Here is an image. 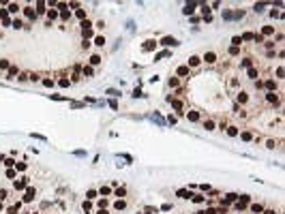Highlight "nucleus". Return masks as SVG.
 I'll return each mask as SVG.
<instances>
[{
	"instance_id": "obj_28",
	"label": "nucleus",
	"mask_w": 285,
	"mask_h": 214,
	"mask_svg": "<svg viewBox=\"0 0 285 214\" xmlns=\"http://www.w3.org/2000/svg\"><path fill=\"white\" fill-rule=\"evenodd\" d=\"M95 45L97 47H103V45H105V36H101V34L95 36Z\"/></svg>"
},
{
	"instance_id": "obj_45",
	"label": "nucleus",
	"mask_w": 285,
	"mask_h": 214,
	"mask_svg": "<svg viewBox=\"0 0 285 214\" xmlns=\"http://www.w3.org/2000/svg\"><path fill=\"white\" fill-rule=\"evenodd\" d=\"M97 191H88V193H86V197H88V199H97Z\"/></svg>"
},
{
	"instance_id": "obj_36",
	"label": "nucleus",
	"mask_w": 285,
	"mask_h": 214,
	"mask_svg": "<svg viewBox=\"0 0 285 214\" xmlns=\"http://www.w3.org/2000/svg\"><path fill=\"white\" fill-rule=\"evenodd\" d=\"M232 45H234V47H240V45H242V39H240V36H234V39H232Z\"/></svg>"
},
{
	"instance_id": "obj_51",
	"label": "nucleus",
	"mask_w": 285,
	"mask_h": 214,
	"mask_svg": "<svg viewBox=\"0 0 285 214\" xmlns=\"http://www.w3.org/2000/svg\"><path fill=\"white\" fill-rule=\"evenodd\" d=\"M56 7H58L60 11H67V2H58V4H56Z\"/></svg>"
},
{
	"instance_id": "obj_9",
	"label": "nucleus",
	"mask_w": 285,
	"mask_h": 214,
	"mask_svg": "<svg viewBox=\"0 0 285 214\" xmlns=\"http://www.w3.org/2000/svg\"><path fill=\"white\" fill-rule=\"evenodd\" d=\"M195 7H197L195 2H187V4H184V9H182V11H184V15H193Z\"/></svg>"
},
{
	"instance_id": "obj_5",
	"label": "nucleus",
	"mask_w": 285,
	"mask_h": 214,
	"mask_svg": "<svg viewBox=\"0 0 285 214\" xmlns=\"http://www.w3.org/2000/svg\"><path fill=\"white\" fill-rule=\"evenodd\" d=\"M262 88H266L268 92H277V81L275 79H266L264 84H262Z\"/></svg>"
},
{
	"instance_id": "obj_3",
	"label": "nucleus",
	"mask_w": 285,
	"mask_h": 214,
	"mask_svg": "<svg viewBox=\"0 0 285 214\" xmlns=\"http://www.w3.org/2000/svg\"><path fill=\"white\" fill-rule=\"evenodd\" d=\"M15 191H26V186H28V178H19V180H15Z\"/></svg>"
},
{
	"instance_id": "obj_38",
	"label": "nucleus",
	"mask_w": 285,
	"mask_h": 214,
	"mask_svg": "<svg viewBox=\"0 0 285 214\" xmlns=\"http://www.w3.org/2000/svg\"><path fill=\"white\" fill-rule=\"evenodd\" d=\"M124 195H127V189H124V186L116 189V197H124Z\"/></svg>"
},
{
	"instance_id": "obj_25",
	"label": "nucleus",
	"mask_w": 285,
	"mask_h": 214,
	"mask_svg": "<svg viewBox=\"0 0 285 214\" xmlns=\"http://www.w3.org/2000/svg\"><path fill=\"white\" fill-rule=\"evenodd\" d=\"M9 67H11V62L7 58H0V71H9Z\"/></svg>"
},
{
	"instance_id": "obj_31",
	"label": "nucleus",
	"mask_w": 285,
	"mask_h": 214,
	"mask_svg": "<svg viewBox=\"0 0 285 214\" xmlns=\"http://www.w3.org/2000/svg\"><path fill=\"white\" fill-rule=\"evenodd\" d=\"M45 7H47V2H37V13H45Z\"/></svg>"
},
{
	"instance_id": "obj_29",
	"label": "nucleus",
	"mask_w": 285,
	"mask_h": 214,
	"mask_svg": "<svg viewBox=\"0 0 285 214\" xmlns=\"http://www.w3.org/2000/svg\"><path fill=\"white\" fill-rule=\"evenodd\" d=\"M114 208H116V210H124V208H127V201H124V199H118L116 204H114Z\"/></svg>"
},
{
	"instance_id": "obj_52",
	"label": "nucleus",
	"mask_w": 285,
	"mask_h": 214,
	"mask_svg": "<svg viewBox=\"0 0 285 214\" xmlns=\"http://www.w3.org/2000/svg\"><path fill=\"white\" fill-rule=\"evenodd\" d=\"M283 73H285V71H283V67H279V69H277V77L281 79V77H283Z\"/></svg>"
},
{
	"instance_id": "obj_54",
	"label": "nucleus",
	"mask_w": 285,
	"mask_h": 214,
	"mask_svg": "<svg viewBox=\"0 0 285 214\" xmlns=\"http://www.w3.org/2000/svg\"><path fill=\"white\" fill-rule=\"evenodd\" d=\"M15 165H17L19 171H24V169H26V163H15Z\"/></svg>"
},
{
	"instance_id": "obj_11",
	"label": "nucleus",
	"mask_w": 285,
	"mask_h": 214,
	"mask_svg": "<svg viewBox=\"0 0 285 214\" xmlns=\"http://www.w3.org/2000/svg\"><path fill=\"white\" fill-rule=\"evenodd\" d=\"M275 34V26H264L262 28V36H272Z\"/></svg>"
},
{
	"instance_id": "obj_2",
	"label": "nucleus",
	"mask_w": 285,
	"mask_h": 214,
	"mask_svg": "<svg viewBox=\"0 0 285 214\" xmlns=\"http://www.w3.org/2000/svg\"><path fill=\"white\" fill-rule=\"evenodd\" d=\"M161 45H165V47H176L178 41L174 39V36H163V39H161Z\"/></svg>"
},
{
	"instance_id": "obj_57",
	"label": "nucleus",
	"mask_w": 285,
	"mask_h": 214,
	"mask_svg": "<svg viewBox=\"0 0 285 214\" xmlns=\"http://www.w3.org/2000/svg\"><path fill=\"white\" fill-rule=\"evenodd\" d=\"M264 214H277L275 210H264Z\"/></svg>"
},
{
	"instance_id": "obj_33",
	"label": "nucleus",
	"mask_w": 285,
	"mask_h": 214,
	"mask_svg": "<svg viewBox=\"0 0 285 214\" xmlns=\"http://www.w3.org/2000/svg\"><path fill=\"white\" fill-rule=\"evenodd\" d=\"M204 129H206V131H215V122H212V120H206V122H204Z\"/></svg>"
},
{
	"instance_id": "obj_30",
	"label": "nucleus",
	"mask_w": 285,
	"mask_h": 214,
	"mask_svg": "<svg viewBox=\"0 0 285 214\" xmlns=\"http://www.w3.org/2000/svg\"><path fill=\"white\" fill-rule=\"evenodd\" d=\"M11 26H13V28H15V30H17V28H21V26H24V21H21L19 17H15L13 21H11Z\"/></svg>"
},
{
	"instance_id": "obj_39",
	"label": "nucleus",
	"mask_w": 285,
	"mask_h": 214,
	"mask_svg": "<svg viewBox=\"0 0 285 214\" xmlns=\"http://www.w3.org/2000/svg\"><path fill=\"white\" fill-rule=\"evenodd\" d=\"M240 39H242V41H253V32H244Z\"/></svg>"
},
{
	"instance_id": "obj_48",
	"label": "nucleus",
	"mask_w": 285,
	"mask_h": 214,
	"mask_svg": "<svg viewBox=\"0 0 285 214\" xmlns=\"http://www.w3.org/2000/svg\"><path fill=\"white\" fill-rule=\"evenodd\" d=\"M43 86H45V88H52V86H54V79H43Z\"/></svg>"
},
{
	"instance_id": "obj_56",
	"label": "nucleus",
	"mask_w": 285,
	"mask_h": 214,
	"mask_svg": "<svg viewBox=\"0 0 285 214\" xmlns=\"http://www.w3.org/2000/svg\"><path fill=\"white\" fill-rule=\"evenodd\" d=\"M97 214H109V212H107V210H105V208H101V210H99V212H97Z\"/></svg>"
},
{
	"instance_id": "obj_37",
	"label": "nucleus",
	"mask_w": 285,
	"mask_h": 214,
	"mask_svg": "<svg viewBox=\"0 0 285 214\" xmlns=\"http://www.w3.org/2000/svg\"><path fill=\"white\" fill-rule=\"evenodd\" d=\"M240 137H242L244 141H251V139H253V135H251L249 131H244V133H240Z\"/></svg>"
},
{
	"instance_id": "obj_18",
	"label": "nucleus",
	"mask_w": 285,
	"mask_h": 214,
	"mask_svg": "<svg viewBox=\"0 0 285 214\" xmlns=\"http://www.w3.org/2000/svg\"><path fill=\"white\" fill-rule=\"evenodd\" d=\"M246 75H249V79H257L259 77V71H257L255 67H251L249 71H246Z\"/></svg>"
},
{
	"instance_id": "obj_58",
	"label": "nucleus",
	"mask_w": 285,
	"mask_h": 214,
	"mask_svg": "<svg viewBox=\"0 0 285 214\" xmlns=\"http://www.w3.org/2000/svg\"><path fill=\"white\" fill-rule=\"evenodd\" d=\"M0 212H2V204H0Z\"/></svg>"
},
{
	"instance_id": "obj_23",
	"label": "nucleus",
	"mask_w": 285,
	"mask_h": 214,
	"mask_svg": "<svg viewBox=\"0 0 285 214\" xmlns=\"http://www.w3.org/2000/svg\"><path fill=\"white\" fill-rule=\"evenodd\" d=\"M19 208H21V204H13V206H9L7 214H19Z\"/></svg>"
},
{
	"instance_id": "obj_7",
	"label": "nucleus",
	"mask_w": 285,
	"mask_h": 214,
	"mask_svg": "<svg viewBox=\"0 0 285 214\" xmlns=\"http://www.w3.org/2000/svg\"><path fill=\"white\" fill-rule=\"evenodd\" d=\"M199 64H202V58H199V56H191L189 62H187V67H189V69H195V67H199Z\"/></svg>"
},
{
	"instance_id": "obj_24",
	"label": "nucleus",
	"mask_w": 285,
	"mask_h": 214,
	"mask_svg": "<svg viewBox=\"0 0 285 214\" xmlns=\"http://www.w3.org/2000/svg\"><path fill=\"white\" fill-rule=\"evenodd\" d=\"M225 131H227L229 137H236L238 135V127H234V124H232V127H225Z\"/></svg>"
},
{
	"instance_id": "obj_55",
	"label": "nucleus",
	"mask_w": 285,
	"mask_h": 214,
	"mask_svg": "<svg viewBox=\"0 0 285 214\" xmlns=\"http://www.w3.org/2000/svg\"><path fill=\"white\" fill-rule=\"evenodd\" d=\"M7 178H15V171H13V169H7Z\"/></svg>"
},
{
	"instance_id": "obj_44",
	"label": "nucleus",
	"mask_w": 285,
	"mask_h": 214,
	"mask_svg": "<svg viewBox=\"0 0 285 214\" xmlns=\"http://www.w3.org/2000/svg\"><path fill=\"white\" fill-rule=\"evenodd\" d=\"M58 84H60V86H62V88H69V84H71V81H69L67 77H62V79H60V81H58Z\"/></svg>"
},
{
	"instance_id": "obj_14",
	"label": "nucleus",
	"mask_w": 285,
	"mask_h": 214,
	"mask_svg": "<svg viewBox=\"0 0 285 214\" xmlns=\"http://www.w3.org/2000/svg\"><path fill=\"white\" fill-rule=\"evenodd\" d=\"M236 199H238V195H236V193H229V195H225V199H223V206H227V204H234Z\"/></svg>"
},
{
	"instance_id": "obj_8",
	"label": "nucleus",
	"mask_w": 285,
	"mask_h": 214,
	"mask_svg": "<svg viewBox=\"0 0 285 214\" xmlns=\"http://www.w3.org/2000/svg\"><path fill=\"white\" fill-rule=\"evenodd\" d=\"M157 47V41H144V45H141V49H144V52H152V49Z\"/></svg>"
},
{
	"instance_id": "obj_43",
	"label": "nucleus",
	"mask_w": 285,
	"mask_h": 214,
	"mask_svg": "<svg viewBox=\"0 0 285 214\" xmlns=\"http://www.w3.org/2000/svg\"><path fill=\"white\" fill-rule=\"evenodd\" d=\"M264 9H266V2H257V4H255V11H257V13H259V11H264Z\"/></svg>"
},
{
	"instance_id": "obj_20",
	"label": "nucleus",
	"mask_w": 285,
	"mask_h": 214,
	"mask_svg": "<svg viewBox=\"0 0 285 214\" xmlns=\"http://www.w3.org/2000/svg\"><path fill=\"white\" fill-rule=\"evenodd\" d=\"M81 75H84V77H92V75H95V69H92L90 64H88V67H84V69H81Z\"/></svg>"
},
{
	"instance_id": "obj_15",
	"label": "nucleus",
	"mask_w": 285,
	"mask_h": 214,
	"mask_svg": "<svg viewBox=\"0 0 285 214\" xmlns=\"http://www.w3.org/2000/svg\"><path fill=\"white\" fill-rule=\"evenodd\" d=\"M176 197H180V199H189V197H193V195H191L187 189H180V191H176Z\"/></svg>"
},
{
	"instance_id": "obj_21",
	"label": "nucleus",
	"mask_w": 285,
	"mask_h": 214,
	"mask_svg": "<svg viewBox=\"0 0 285 214\" xmlns=\"http://www.w3.org/2000/svg\"><path fill=\"white\" fill-rule=\"evenodd\" d=\"M187 118H189V122H199V114L197 111H187Z\"/></svg>"
},
{
	"instance_id": "obj_4",
	"label": "nucleus",
	"mask_w": 285,
	"mask_h": 214,
	"mask_svg": "<svg viewBox=\"0 0 285 214\" xmlns=\"http://www.w3.org/2000/svg\"><path fill=\"white\" fill-rule=\"evenodd\" d=\"M202 60H204L206 64H215V62H217V54H215V52H206Z\"/></svg>"
},
{
	"instance_id": "obj_17",
	"label": "nucleus",
	"mask_w": 285,
	"mask_h": 214,
	"mask_svg": "<svg viewBox=\"0 0 285 214\" xmlns=\"http://www.w3.org/2000/svg\"><path fill=\"white\" fill-rule=\"evenodd\" d=\"M236 101H238V103H242V105H244V103L249 101V94H246L244 90H240V92H238V96H236Z\"/></svg>"
},
{
	"instance_id": "obj_42",
	"label": "nucleus",
	"mask_w": 285,
	"mask_h": 214,
	"mask_svg": "<svg viewBox=\"0 0 285 214\" xmlns=\"http://www.w3.org/2000/svg\"><path fill=\"white\" fill-rule=\"evenodd\" d=\"M17 79H19V81H28V79H30V75H28V73H19V75H17Z\"/></svg>"
},
{
	"instance_id": "obj_22",
	"label": "nucleus",
	"mask_w": 285,
	"mask_h": 214,
	"mask_svg": "<svg viewBox=\"0 0 285 214\" xmlns=\"http://www.w3.org/2000/svg\"><path fill=\"white\" fill-rule=\"evenodd\" d=\"M240 67H242V69H251V67H253V58H242Z\"/></svg>"
},
{
	"instance_id": "obj_41",
	"label": "nucleus",
	"mask_w": 285,
	"mask_h": 214,
	"mask_svg": "<svg viewBox=\"0 0 285 214\" xmlns=\"http://www.w3.org/2000/svg\"><path fill=\"white\" fill-rule=\"evenodd\" d=\"M75 15H77V17H79L81 21L86 19V11H84V9H77V13H75Z\"/></svg>"
},
{
	"instance_id": "obj_53",
	"label": "nucleus",
	"mask_w": 285,
	"mask_h": 214,
	"mask_svg": "<svg viewBox=\"0 0 285 214\" xmlns=\"http://www.w3.org/2000/svg\"><path fill=\"white\" fill-rule=\"evenodd\" d=\"M2 199H7V191L0 189V201H2Z\"/></svg>"
},
{
	"instance_id": "obj_40",
	"label": "nucleus",
	"mask_w": 285,
	"mask_h": 214,
	"mask_svg": "<svg viewBox=\"0 0 285 214\" xmlns=\"http://www.w3.org/2000/svg\"><path fill=\"white\" fill-rule=\"evenodd\" d=\"M191 199H193L195 204H202V201H204L206 197H204V195H193V197H191Z\"/></svg>"
},
{
	"instance_id": "obj_46",
	"label": "nucleus",
	"mask_w": 285,
	"mask_h": 214,
	"mask_svg": "<svg viewBox=\"0 0 285 214\" xmlns=\"http://www.w3.org/2000/svg\"><path fill=\"white\" fill-rule=\"evenodd\" d=\"M99 193H101V195H109L112 191H109V186H101V191H99Z\"/></svg>"
},
{
	"instance_id": "obj_19",
	"label": "nucleus",
	"mask_w": 285,
	"mask_h": 214,
	"mask_svg": "<svg viewBox=\"0 0 285 214\" xmlns=\"http://www.w3.org/2000/svg\"><path fill=\"white\" fill-rule=\"evenodd\" d=\"M103 60H101V56H99V54H92L90 56V67H97V64H101Z\"/></svg>"
},
{
	"instance_id": "obj_16",
	"label": "nucleus",
	"mask_w": 285,
	"mask_h": 214,
	"mask_svg": "<svg viewBox=\"0 0 285 214\" xmlns=\"http://www.w3.org/2000/svg\"><path fill=\"white\" fill-rule=\"evenodd\" d=\"M15 75H19V69H17V67H9V71H7V79H13Z\"/></svg>"
},
{
	"instance_id": "obj_34",
	"label": "nucleus",
	"mask_w": 285,
	"mask_h": 214,
	"mask_svg": "<svg viewBox=\"0 0 285 214\" xmlns=\"http://www.w3.org/2000/svg\"><path fill=\"white\" fill-rule=\"evenodd\" d=\"M178 86H180L178 77H169V88H178Z\"/></svg>"
},
{
	"instance_id": "obj_49",
	"label": "nucleus",
	"mask_w": 285,
	"mask_h": 214,
	"mask_svg": "<svg viewBox=\"0 0 285 214\" xmlns=\"http://www.w3.org/2000/svg\"><path fill=\"white\" fill-rule=\"evenodd\" d=\"M4 165H7V167H13V165H15V158H7V161H4Z\"/></svg>"
},
{
	"instance_id": "obj_35",
	"label": "nucleus",
	"mask_w": 285,
	"mask_h": 214,
	"mask_svg": "<svg viewBox=\"0 0 285 214\" xmlns=\"http://www.w3.org/2000/svg\"><path fill=\"white\" fill-rule=\"evenodd\" d=\"M227 54H229V56H238V54H240V47H234V45H232Z\"/></svg>"
},
{
	"instance_id": "obj_10",
	"label": "nucleus",
	"mask_w": 285,
	"mask_h": 214,
	"mask_svg": "<svg viewBox=\"0 0 285 214\" xmlns=\"http://www.w3.org/2000/svg\"><path fill=\"white\" fill-rule=\"evenodd\" d=\"M24 15H26L28 19H35V17H37V11L32 9V7H24Z\"/></svg>"
},
{
	"instance_id": "obj_26",
	"label": "nucleus",
	"mask_w": 285,
	"mask_h": 214,
	"mask_svg": "<svg viewBox=\"0 0 285 214\" xmlns=\"http://www.w3.org/2000/svg\"><path fill=\"white\" fill-rule=\"evenodd\" d=\"M19 9H21V7H19V4H17V2H11V4H9V7H7V11H9V13H17V11H19Z\"/></svg>"
},
{
	"instance_id": "obj_27",
	"label": "nucleus",
	"mask_w": 285,
	"mask_h": 214,
	"mask_svg": "<svg viewBox=\"0 0 285 214\" xmlns=\"http://www.w3.org/2000/svg\"><path fill=\"white\" fill-rule=\"evenodd\" d=\"M251 210H253L255 214H262V212H264V206H262V204H251Z\"/></svg>"
},
{
	"instance_id": "obj_50",
	"label": "nucleus",
	"mask_w": 285,
	"mask_h": 214,
	"mask_svg": "<svg viewBox=\"0 0 285 214\" xmlns=\"http://www.w3.org/2000/svg\"><path fill=\"white\" fill-rule=\"evenodd\" d=\"M60 17H62V19H69L71 13H69V11H62V13H60Z\"/></svg>"
},
{
	"instance_id": "obj_32",
	"label": "nucleus",
	"mask_w": 285,
	"mask_h": 214,
	"mask_svg": "<svg viewBox=\"0 0 285 214\" xmlns=\"http://www.w3.org/2000/svg\"><path fill=\"white\" fill-rule=\"evenodd\" d=\"M47 17H49V21L56 19V17H58V11H56V9H49V11H47Z\"/></svg>"
},
{
	"instance_id": "obj_47",
	"label": "nucleus",
	"mask_w": 285,
	"mask_h": 214,
	"mask_svg": "<svg viewBox=\"0 0 285 214\" xmlns=\"http://www.w3.org/2000/svg\"><path fill=\"white\" fill-rule=\"evenodd\" d=\"M253 41L255 43H264V36H262V34H253Z\"/></svg>"
},
{
	"instance_id": "obj_1",
	"label": "nucleus",
	"mask_w": 285,
	"mask_h": 214,
	"mask_svg": "<svg viewBox=\"0 0 285 214\" xmlns=\"http://www.w3.org/2000/svg\"><path fill=\"white\" fill-rule=\"evenodd\" d=\"M35 195H37L35 186H26V193H24V201H26V204H30V201L35 199Z\"/></svg>"
},
{
	"instance_id": "obj_13",
	"label": "nucleus",
	"mask_w": 285,
	"mask_h": 214,
	"mask_svg": "<svg viewBox=\"0 0 285 214\" xmlns=\"http://www.w3.org/2000/svg\"><path fill=\"white\" fill-rule=\"evenodd\" d=\"M169 103H172V107H174V109H178V111H182V109H184L182 101H176V98H172V96H169Z\"/></svg>"
},
{
	"instance_id": "obj_6",
	"label": "nucleus",
	"mask_w": 285,
	"mask_h": 214,
	"mask_svg": "<svg viewBox=\"0 0 285 214\" xmlns=\"http://www.w3.org/2000/svg\"><path fill=\"white\" fill-rule=\"evenodd\" d=\"M266 101L270 105H279V94L277 92H266Z\"/></svg>"
},
{
	"instance_id": "obj_12",
	"label": "nucleus",
	"mask_w": 285,
	"mask_h": 214,
	"mask_svg": "<svg viewBox=\"0 0 285 214\" xmlns=\"http://www.w3.org/2000/svg\"><path fill=\"white\" fill-rule=\"evenodd\" d=\"M176 75H178V77H187V75H189V67H187V64H182V67H178Z\"/></svg>"
}]
</instances>
